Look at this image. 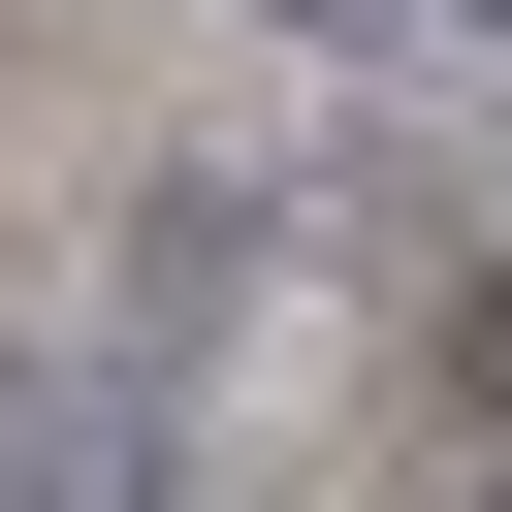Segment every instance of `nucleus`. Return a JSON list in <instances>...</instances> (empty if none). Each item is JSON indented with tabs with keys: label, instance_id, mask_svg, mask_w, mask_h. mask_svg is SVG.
<instances>
[{
	"label": "nucleus",
	"instance_id": "obj_3",
	"mask_svg": "<svg viewBox=\"0 0 512 512\" xmlns=\"http://www.w3.org/2000/svg\"><path fill=\"white\" fill-rule=\"evenodd\" d=\"M448 512H512V448H480V480H448Z\"/></svg>",
	"mask_w": 512,
	"mask_h": 512
},
{
	"label": "nucleus",
	"instance_id": "obj_1",
	"mask_svg": "<svg viewBox=\"0 0 512 512\" xmlns=\"http://www.w3.org/2000/svg\"><path fill=\"white\" fill-rule=\"evenodd\" d=\"M0 512H192V416H160L128 352H32V384H0Z\"/></svg>",
	"mask_w": 512,
	"mask_h": 512
},
{
	"label": "nucleus",
	"instance_id": "obj_2",
	"mask_svg": "<svg viewBox=\"0 0 512 512\" xmlns=\"http://www.w3.org/2000/svg\"><path fill=\"white\" fill-rule=\"evenodd\" d=\"M224 320H256V192H160L128 224V352H224Z\"/></svg>",
	"mask_w": 512,
	"mask_h": 512
}]
</instances>
